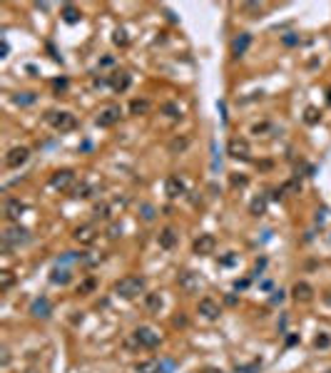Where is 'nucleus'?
I'll return each mask as SVG.
<instances>
[{
    "label": "nucleus",
    "mask_w": 331,
    "mask_h": 373,
    "mask_svg": "<svg viewBox=\"0 0 331 373\" xmlns=\"http://www.w3.org/2000/svg\"><path fill=\"white\" fill-rule=\"evenodd\" d=\"M142 289H144L142 276H125L115 284V294H120L122 299H135L137 294H142Z\"/></svg>",
    "instance_id": "obj_1"
},
{
    "label": "nucleus",
    "mask_w": 331,
    "mask_h": 373,
    "mask_svg": "<svg viewBox=\"0 0 331 373\" xmlns=\"http://www.w3.org/2000/svg\"><path fill=\"white\" fill-rule=\"evenodd\" d=\"M48 122L57 129V132H72V129L77 127V120L72 112H48Z\"/></svg>",
    "instance_id": "obj_2"
},
{
    "label": "nucleus",
    "mask_w": 331,
    "mask_h": 373,
    "mask_svg": "<svg viewBox=\"0 0 331 373\" xmlns=\"http://www.w3.org/2000/svg\"><path fill=\"white\" fill-rule=\"evenodd\" d=\"M226 155H229L232 160L246 162L252 157V147H249V142H246L244 137H232L229 142H226Z\"/></svg>",
    "instance_id": "obj_3"
},
{
    "label": "nucleus",
    "mask_w": 331,
    "mask_h": 373,
    "mask_svg": "<svg viewBox=\"0 0 331 373\" xmlns=\"http://www.w3.org/2000/svg\"><path fill=\"white\" fill-rule=\"evenodd\" d=\"M120 117H122L120 105H105V107H102L100 112H97L95 122H97V127H112V124L120 122Z\"/></svg>",
    "instance_id": "obj_4"
},
{
    "label": "nucleus",
    "mask_w": 331,
    "mask_h": 373,
    "mask_svg": "<svg viewBox=\"0 0 331 373\" xmlns=\"http://www.w3.org/2000/svg\"><path fill=\"white\" fill-rule=\"evenodd\" d=\"M28 239H30V236H28V229H23V227H10V229H5V234H3V249L10 251L13 247L25 244Z\"/></svg>",
    "instance_id": "obj_5"
},
{
    "label": "nucleus",
    "mask_w": 331,
    "mask_h": 373,
    "mask_svg": "<svg viewBox=\"0 0 331 373\" xmlns=\"http://www.w3.org/2000/svg\"><path fill=\"white\" fill-rule=\"evenodd\" d=\"M132 336H135V343L142 346V348H155V346H159V334H155L152 328H147V326L135 328Z\"/></svg>",
    "instance_id": "obj_6"
},
{
    "label": "nucleus",
    "mask_w": 331,
    "mask_h": 373,
    "mask_svg": "<svg viewBox=\"0 0 331 373\" xmlns=\"http://www.w3.org/2000/svg\"><path fill=\"white\" fill-rule=\"evenodd\" d=\"M72 239L77 241V244H82V247H90V244L97 241V229L92 224H82V227H77L72 231Z\"/></svg>",
    "instance_id": "obj_7"
},
{
    "label": "nucleus",
    "mask_w": 331,
    "mask_h": 373,
    "mask_svg": "<svg viewBox=\"0 0 331 373\" xmlns=\"http://www.w3.org/2000/svg\"><path fill=\"white\" fill-rule=\"evenodd\" d=\"M28 157H30V149H28V147H13L8 155H5V167L17 169L20 164L28 162Z\"/></svg>",
    "instance_id": "obj_8"
},
{
    "label": "nucleus",
    "mask_w": 331,
    "mask_h": 373,
    "mask_svg": "<svg viewBox=\"0 0 331 373\" xmlns=\"http://www.w3.org/2000/svg\"><path fill=\"white\" fill-rule=\"evenodd\" d=\"M217 249V239L212 234H199V239H194V254L199 256H209Z\"/></svg>",
    "instance_id": "obj_9"
},
{
    "label": "nucleus",
    "mask_w": 331,
    "mask_h": 373,
    "mask_svg": "<svg viewBox=\"0 0 331 373\" xmlns=\"http://www.w3.org/2000/svg\"><path fill=\"white\" fill-rule=\"evenodd\" d=\"M50 184L55 189H70L75 184V172L72 169H57L52 177H50Z\"/></svg>",
    "instance_id": "obj_10"
},
{
    "label": "nucleus",
    "mask_w": 331,
    "mask_h": 373,
    "mask_svg": "<svg viewBox=\"0 0 331 373\" xmlns=\"http://www.w3.org/2000/svg\"><path fill=\"white\" fill-rule=\"evenodd\" d=\"M197 311L204 316V319H209V321H214V319H219V314H222V309H219V303L214 301V299H209V296H204L202 301H199V306H197Z\"/></svg>",
    "instance_id": "obj_11"
},
{
    "label": "nucleus",
    "mask_w": 331,
    "mask_h": 373,
    "mask_svg": "<svg viewBox=\"0 0 331 373\" xmlns=\"http://www.w3.org/2000/svg\"><path fill=\"white\" fill-rule=\"evenodd\" d=\"M130 82H132V77H130V72H125V70H115L112 75H110V87L115 92H125L127 87H130Z\"/></svg>",
    "instance_id": "obj_12"
},
{
    "label": "nucleus",
    "mask_w": 331,
    "mask_h": 373,
    "mask_svg": "<svg viewBox=\"0 0 331 373\" xmlns=\"http://www.w3.org/2000/svg\"><path fill=\"white\" fill-rule=\"evenodd\" d=\"M177 281H179V286H182L184 294H194V291L199 289V279H197V274H192V271H182V274L177 276Z\"/></svg>",
    "instance_id": "obj_13"
},
{
    "label": "nucleus",
    "mask_w": 331,
    "mask_h": 373,
    "mask_svg": "<svg viewBox=\"0 0 331 373\" xmlns=\"http://www.w3.org/2000/svg\"><path fill=\"white\" fill-rule=\"evenodd\" d=\"M292 296L296 299V301H301V303H309L314 299V289L309 286L306 281H296L294 286H292Z\"/></svg>",
    "instance_id": "obj_14"
},
{
    "label": "nucleus",
    "mask_w": 331,
    "mask_h": 373,
    "mask_svg": "<svg viewBox=\"0 0 331 373\" xmlns=\"http://www.w3.org/2000/svg\"><path fill=\"white\" fill-rule=\"evenodd\" d=\"M249 45H252V35L249 33H242L239 37L232 40V55L234 57H242L246 50H249Z\"/></svg>",
    "instance_id": "obj_15"
},
{
    "label": "nucleus",
    "mask_w": 331,
    "mask_h": 373,
    "mask_svg": "<svg viewBox=\"0 0 331 373\" xmlns=\"http://www.w3.org/2000/svg\"><path fill=\"white\" fill-rule=\"evenodd\" d=\"M164 192H167L172 199H177V196L184 194V182L177 177V174H172V177H167V182H164Z\"/></svg>",
    "instance_id": "obj_16"
},
{
    "label": "nucleus",
    "mask_w": 331,
    "mask_h": 373,
    "mask_svg": "<svg viewBox=\"0 0 331 373\" xmlns=\"http://www.w3.org/2000/svg\"><path fill=\"white\" fill-rule=\"evenodd\" d=\"M50 311H52V306H50L48 299H35L33 306H30V314H33L35 319H48Z\"/></svg>",
    "instance_id": "obj_17"
},
{
    "label": "nucleus",
    "mask_w": 331,
    "mask_h": 373,
    "mask_svg": "<svg viewBox=\"0 0 331 373\" xmlns=\"http://www.w3.org/2000/svg\"><path fill=\"white\" fill-rule=\"evenodd\" d=\"M157 241H159L162 249H174V247H177V231H174L172 227H164V229L159 231Z\"/></svg>",
    "instance_id": "obj_18"
},
{
    "label": "nucleus",
    "mask_w": 331,
    "mask_h": 373,
    "mask_svg": "<svg viewBox=\"0 0 331 373\" xmlns=\"http://www.w3.org/2000/svg\"><path fill=\"white\" fill-rule=\"evenodd\" d=\"M23 212H25V207H23V202H20V199H8L5 202V216L10 219V222H17Z\"/></svg>",
    "instance_id": "obj_19"
},
{
    "label": "nucleus",
    "mask_w": 331,
    "mask_h": 373,
    "mask_svg": "<svg viewBox=\"0 0 331 373\" xmlns=\"http://www.w3.org/2000/svg\"><path fill=\"white\" fill-rule=\"evenodd\" d=\"M190 137L187 135H179V137H174V140H170V144H167V149H170V155H182L184 149L190 147Z\"/></svg>",
    "instance_id": "obj_20"
},
{
    "label": "nucleus",
    "mask_w": 331,
    "mask_h": 373,
    "mask_svg": "<svg viewBox=\"0 0 331 373\" xmlns=\"http://www.w3.org/2000/svg\"><path fill=\"white\" fill-rule=\"evenodd\" d=\"M150 109H152V102H150V100H144V97L130 102V112H132V115H147Z\"/></svg>",
    "instance_id": "obj_21"
},
{
    "label": "nucleus",
    "mask_w": 331,
    "mask_h": 373,
    "mask_svg": "<svg viewBox=\"0 0 331 373\" xmlns=\"http://www.w3.org/2000/svg\"><path fill=\"white\" fill-rule=\"evenodd\" d=\"M144 309H147L150 314H159V309H162V296L159 294H147V299H144Z\"/></svg>",
    "instance_id": "obj_22"
},
{
    "label": "nucleus",
    "mask_w": 331,
    "mask_h": 373,
    "mask_svg": "<svg viewBox=\"0 0 331 373\" xmlns=\"http://www.w3.org/2000/svg\"><path fill=\"white\" fill-rule=\"evenodd\" d=\"M80 18H82V13H80L75 5H65V8H63V20H65V23L75 25V23H80Z\"/></svg>",
    "instance_id": "obj_23"
},
{
    "label": "nucleus",
    "mask_w": 331,
    "mask_h": 373,
    "mask_svg": "<svg viewBox=\"0 0 331 373\" xmlns=\"http://www.w3.org/2000/svg\"><path fill=\"white\" fill-rule=\"evenodd\" d=\"M264 212H266V199H264V196H257V199H252L249 214H252V216H261Z\"/></svg>",
    "instance_id": "obj_24"
},
{
    "label": "nucleus",
    "mask_w": 331,
    "mask_h": 373,
    "mask_svg": "<svg viewBox=\"0 0 331 373\" xmlns=\"http://www.w3.org/2000/svg\"><path fill=\"white\" fill-rule=\"evenodd\" d=\"M92 214H95V219H110L112 216V207L107 202H100V204H95Z\"/></svg>",
    "instance_id": "obj_25"
},
{
    "label": "nucleus",
    "mask_w": 331,
    "mask_h": 373,
    "mask_svg": "<svg viewBox=\"0 0 331 373\" xmlns=\"http://www.w3.org/2000/svg\"><path fill=\"white\" fill-rule=\"evenodd\" d=\"M112 42H115V45H120V48H127L130 45V37H127V33L122 30V28H117L115 35H112Z\"/></svg>",
    "instance_id": "obj_26"
},
{
    "label": "nucleus",
    "mask_w": 331,
    "mask_h": 373,
    "mask_svg": "<svg viewBox=\"0 0 331 373\" xmlns=\"http://www.w3.org/2000/svg\"><path fill=\"white\" fill-rule=\"evenodd\" d=\"M15 284V276L13 271H0V291H8L10 286Z\"/></svg>",
    "instance_id": "obj_27"
},
{
    "label": "nucleus",
    "mask_w": 331,
    "mask_h": 373,
    "mask_svg": "<svg viewBox=\"0 0 331 373\" xmlns=\"http://www.w3.org/2000/svg\"><path fill=\"white\" fill-rule=\"evenodd\" d=\"M162 112L167 115V117H172V120H179V117H182V109H179L174 102H167V105H162Z\"/></svg>",
    "instance_id": "obj_28"
},
{
    "label": "nucleus",
    "mask_w": 331,
    "mask_h": 373,
    "mask_svg": "<svg viewBox=\"0 0 331 373\" xmlns=\"http://www.w3.org/2000/svg\"><path fill=\"white\" fill-rule=\"evenodd\" d=\"M139 214H142V219H144V222H155V216H157V209H155L152 204H142V207H139Z\"/></svg>",
    "instance_id": "obj_29"
},
{
    "label": "nucleus",
    "mask_w": 331,
    "mask_h": 373,
    "mask_svg": "<svg viewBox=\"0 0 331 373\" xmlns=\"http://www.w3.org/2000/svg\"><path fill=\"white\" fill-rule=\"evenodd\" d=\"M33 102H35V92H20V95H15V105H20V107H28Z\"/></svg>",
    "instance_id": "obj_30"
},
{
    "label": "nucleus",
    "mask_w": 331,
    "mask_h": 373,
    "mask_svg": "<svg viewBox=\"0 0 331 373\" xmlns=\"http://www.w3.org/2000/svg\"><path fill=\"white\" fill-rule=\"evenodd\" d=\"M137 373H159V363L157 361H144L137 366Z\"/></svg>",
    "instance_id": "obj_31"
},
{
    "label": "nucleus",
    "mask_w": 331,
    "mask_h": 373,
    "mask_svg": "<svg viewBox=\"0 0 331 373\" xmlns=\"http://www.w3.org/2000/svg\"><path fill=\"white\" fill-rule=\"evenodd\" d=\"M52 281L55 284H68L70 281V271L68 269H55L52 271Z\"/></svg>",
    "instance_id": "obj_32"
},
{
    "label": "nucleus",
    "mask_w": 331,
    "mask_h": 373,
    "mask_svg": "<svg viewBox=\"0 0 331 373\" xmlns=\"http://www.w3.org/2000/svg\"><path fill=\"white\" fill-rule=\"evenodd\" d=\"M319 117H321V112H319L316 107H306V117H304V120H306L309 124H316V122H319Z\"/></svg>",
    "instance_id": "obj_33"
},
{
    "label": "nucleus",
    "mask_w": 331,
    "mask_h": 373,
    "mask_svg": "<svg viewBox=\"0 0 331 373\" xmlns=\"http://www.w3.org/2000/svg\"><path fill=\"white\" fill-rule=\"evenodd\" d=\"M95 286H97V281L90 276V279H85V281L80 284V294H92V291H95Z\"/></svg>",
    "instance_id": "obj_34"
},
{
    "label": "nucleus",
    "mask_w": 331,
    "mask_h": 373,
    "mask_svg": "<svg viewBox=\"0 0 331 373\" xmlns=\"http://www.w3.org/2000/svg\"><path fill=\"white\" fill-rule=\"evenodd\" d=\"M90 192H92V187H90V184H85V182L77 184V187L72 189V194H75V196H90Z\"/></svg>",
    "instance_id": "obj_35"
},
{
    "label": "nucleus",
    "mask_w": 331,
    "mask_h": 373,
    "mask_svg": "<svg viewBox=\"0 0 331 373\" xmlns=\"http://www.w3.org/2000/svg\"><path fill=\"white\" fill-rule=\"evenodd\" d=\"M244 10H249V13H264V5H259V3H244Z\"/></svg>",
    "instance_id": "obj_36"
},
{
    "label": "nucleus",
    "mask_w": 331,
    "mask_h": 373,
    "mask_svg": "<svg viewBox=\"0 0 331 373\" xmlns=\"http://www.w3.org/2000/svg\"><path fill=\"white\" fill-rule=\"evenodd\" d=\"M329 341H331V338H329L326 334H321V336H316L314 346H316V348H326V346H329Z\"/></svg>",
    "instance_id": "obj_37"
},
{
    "label": "nucleus",
    "mask_w": 331,
    "mask_h": 373,
    "mask_svg": "<svg viewBox=\"0 0 331 373\" xmlns=\"http://www.w3.org/2000/svg\"><path fill=\"white\" fill-rule=\"evenodd\" d=\"M120 234H122V227H120V224H112V227L107 229V236H110V239H117Z\"/></svg>",
    "instance_id": "obj_38"
},
{
    "label": "nucleus",
    "mask_w": 331,
    "mask_h": 373,
    "mask_svg": "<svg viewBox=\"0 0 331 373\" xmlns=\"http://www.w3.org/2000/svg\"><path fill=\"white\" fill-rule=\"evenodd\" d=\"M266 129H269V124H266V122H261V124H254V127H252V132H254V135H259V132H266Z\"/></svg>",
    "instance_id": "obj_39"
},
{
    "label": "nucleus",
    "mask_w": 331,
    "mask_h": 373,
    "mask_svg": "<svg viewBox=\"0 0 331 373\" xmlns=\"http://www.w3.org/2000/svg\"><path fill=\"white\" fill-rule=\"evenodd\" d=\"M110 65H115V57H102L100 60V68H110Z\"/></svg>",
    "instance_id": "obj_40"
},
{
    "label": "nucleus",
    "mask_w": 331,
    "mask_h": 373,
    "mask_svg": "<svg viewBox=\"0 0 331 373\" xmlns=\"http://www.w3.org/2000/svg\"><path fill=\"white\" fill-rule=\"evenodd\" d=\"M296 42H299V37H294V35H286L284 37V45H296Z\"/></svg>",
    "instance_id": "obj_41"
},
{
    "label": "nucleus",
    "mask_w": 331,
    "mask_h": 373,
    "mask_svg": "<svg viewBox=\"0 0 331 373\" xmlns=\"http://www.w3.org/2000/svg\"><path fill=\"white\" fill-rule=\"evenodd\" d=\"M232 184H234V187H244V184H246V177H234Z\"/></svg>",
    "instance_id": "obj_42"
},
{
    "label": "nucleus",
    "mask_w": 331,
    "mask_h": 373,
    "mask_svg": "<svg viewBox=\"0 0 331 373\" xmlns=\"http://www.w3.org/2000/svg\"><path fill=\"white\" fill-rule=\"evenodd\" d=\"M8 50H10V45H8L5 40H3V57H8Z\"/></svg>",
    "instance_id": "obj_43"
},
{
    "label": "nucleus",
    "mask_w": 331,
    "mask_h": 373,
    "mask_svg": "<svg viewBox=\"0 0 331 373\" xmlns=\"http://www.w3.org/2000/svg\"><path fill=\"white\" fill-rule=\"evenodd\" d=\"M202 373H224V371H217V368H204Z\"/></svg>",
    "instance_id": "obj_44"
},
{
    "label": "nucleus",
    "mask_w": 331,
    "mask_h": 373,
    "mask_svg": "<svg viewBox=\"0 0 331 373\" xmlns=\"http://www.w3.org/2000/svg\"><path fill=\"white\" fill-rule=\"evenodd\" d=\"M329 102H331V95H329Z\"/></svg>",
    "instance_id": "obj_45"
},
{
    "label": "nucleus",
    "mask_w": 331,
    "mask_h": 373,
    "mask_svg": "<svg viewBox=\"0 0 331 373\" xmlns=\"http://www.w3.org/2000/svg\"><path fill=\"white\" fill-rule=\"evenodd\" d=\"M329 373H331V371H329Z\"/></svg>",
    "instance_id": "obj_46"
}]
</instances>
